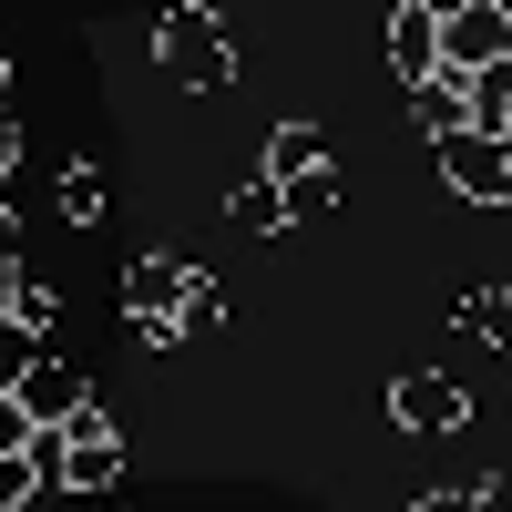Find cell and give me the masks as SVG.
I'll return each instance as SVG.
<instances>
[{
    "label": "cell",
    "mask_w": 512,
    "mask_h": 512,
    "mask_svg": "<svg viewBox=\"0 0 512 512\" xmlns=\"http://www.w3.org/2000/svg\"><path fill=\"white\" fill-rule=\"evenodd\" d=\"M195 277L205 267H185V256H134V267H123V318L144 328V349H175V318H185Z\"/></svg>",
    "instance_id": "1"
},
{
    "label": "cell",
    "mask_w": 512,
    "mask_h": 512,
    "mask_svg": "<svg viewBox=\"0 0 512 512\" xmlns=\"http://www.w3.org/2000/svg\"><path fill=\"white\" fill-rule=\"evenodd\" d=\"M154 41H164V72L175 82H195V93H216V82H236V41H226V11H175V21H154Z\"/></svg>",
    "instance_id": "2"
},
{
    "label": "cell",
    "mask_w": 512,
    "mask_h": 512,
    "mask_svg": "<svg viewBox=\"0 0 512 512\" xmlns=\"http://www.w3.org/2000/svg\"><path fill=\"white\" fill-rule=\"evenodd\" d=\"M390 420H400L410 441H451L461 420H472V390H461L451 369H400L390 379Z\"/></svg>",
    "instance_id": "3"
},
{
    "label": "cell",
    "mask_w": 512,
    "mask_h": 512,
    "mask_svg": "<svg viewBox=\"0 0 512 512\" xmlns=\"http://www.w3.org/2000/svg\"><path fill=\"white\" fill-rule=\"evenodd\" d=\"M441 175L472 195V205H512V134H492V123H472V134H441Z\"/></svg>",
    "instance_id": "4"
},
{
    "label": "cell",
    "mask_w": 512,
    "mask_h": 512,
    "mask_svg": "<svg viewBox=\"0 0 512 512\" xmlns=\"http://www.w3.org/2000/svg\"><path fill=\"white\" fill-rule=\"evenodd\" d=\"M113 472H123V441H113V420H103V410H82L72 431H62V472H52V482H62L72 502H93V492H113Z\"/></svg>",
    "instance_id": "5"
},
{
    "label": "cell",
    "mask_w": 512,
    "mask_h": 512,
    "mask_svg": "<svg viewBox=\"0 0 512 512\" xmlns=\"http://www.w3.org/2000/svg\"><path fill=\"white\" fill-rule=\"evenodd\" d=\"M441 62H451V72H502V62H512V11H502V0L451 11V21H441Z\"/></svg>",
    "instance_id": "6"
},
{
    "label": "cell",
    "mask_w": 512,
    "mask_h": 512,
    "mask_svg": "<svg viewBox=\"0 0 512 512\" xmlns=\"http://www.w3.org/2000/svg\"><path fill=\"white\" fill-rule=\"evenodd\" d=\"M441 21H451V11H431V0H400V11H390V72L410 82V93L451 72V62H441Z\"/></svg>",
    "instance_id": "7"
},
{
    "label": "cell",
    "mask_w": 512,
    "mask_h": 512,
    "mask_svg": "<svg viewBox=\"0 0 512 512\" xmlns=\"http://www.w3.org/2000/svg\"><path fill=\"white\" fill-rule=\"evenodd\" d=\"M21 410L41 420V431H72V420H82V410H93V390H82V379H72L62 359H41V369L21 379Z\"/></svg>",
    "instance_id": "8"
},
{
    "label": "cell",
    "mask_w": 512,
    "mask_h": 512,
    "mask_svg": "<svg viewBox=\"0 0 512 512\" xmlns=\"http://www.w3.org/2000/svg\"><path fill=\"white\" fill-rule=\"evenodd\" d=\"M410 103H420V123H431V144H441V134H472V123H482V82L472 72H441V82H420Z\"/></svg>",
    "instance_id": "9"
},
{
    "label": "cell",
    "mask_w": 512,
    "mask_h": 512,
    "mask_svg": "<svg viewBox=\"0 0 512 512\" xmlns=\"http://www.w3.org/2000/svg\"><path fill=\"white\" fill-rule=\"evenodd\" d=\"M318 164H328V134H318V123H277V134H267V164H256V175L297 185V175H318Z\"/></svg>",
    "instance_id": "10"
},
{
    "label": "cell",
    "mask_w": 512,
    "mask_h": 512,
    "mask_svg": "<svg viewBox=\"0 0 512 512\" xmlns=\"http://www.w3.org/2000/svg\"><path fill=\"white\" fill-rule=\"evenodd\" d=\"M226 216H236L246 236H277V226H297V216H287V185H277V175H246V185L226 195Z\"/></svg>",
    "instance_id": "11"
},
{
    "label": "cell",
    "mask_w": 512,
    "mask_h": 512,
    "mask_svg": "<svg viewBox=\"0 0 512 512\" xmlns=\"http://www.w3.org/2000/svg\"><path fill=\"white\" fill-rule=\"evenodd\" d=\"M62 226H103V205H113V185H103V164H62Z\"/></svg>",
    "instance_id": "12"
},
{
    "label": "cell",
    "mask_w": 512,
    "mask_h": 512,
    "mask_svg": "<svg viewBox=\"0 0 512 512\" xmlns=\"http://www.w3.org/2000/svg\"><path fill=\"white\" fill-rule=\"evenodd\" d=\"M41 359H52V338H41V328H21V318H0V400H11Z\"/></svg>",
    "instance_id": "13"
},
{
    "label": "cell",
    "mask_w": 512,
    "mask_h": 512,
    "mask_svg": "<svg viewBox=\"0 0 512 512\" xmlns=\"http://www.w3.org/2000/svg\"><path fill=\"white\" fill-rule=\"evenodd\" d=\"M461 328L492 338V349H512V287H472V297H461Z\"/></svg>",
    "instance_id": "14"
},
{
    "label": "cell",
    "mask_w": 512,
    "mask_h": 512,
    "mask_svg": "<svg viewBox=\"0 0 512 512\" xmlns=\"http://www.w3.org/2000/svg\"><path fill=\"white\" fill-rule=\"evenodd\" d=\"M216 328H226V287H216V277H195L185 318H175V349H195V338H216Z\"/></svg>",
    "instance_id": "15"
},
{
    "label": "cell",
    "mask_w": 512,
    "mask_h": 512,
    "mask_svg": "<svg viewBox=\"0 0 512 512\" xmlns=\"http://www.w3.org/2000/svg\"><path fill=\"white\" fill-rule=\"evenodd\" d=\"M328 205H338V175H328V164H318V175H297V185H287V216H297V226H318Z\"/></svg>",
    "instance_id": "16"
},
{
    "label": "cell",
    "mask_w": 512,
    "mask_h": 512,
    "mask_svg": "<svg viewBox=\"0 0 512 512\" xmlns=\"http://www.w3.org/2000/svg\"><path fill=\"white\" fill-rule=\"evenodd\" d=\"M11 318H21V328H41V338H52V287H41L31 267H21V308H11Z\"/></svg>",
    "instance_id": "17"
},
{
    "label": "cell",
    "mask_w": 512,
    "mask_h": 512,
    "mask_svg": "<svg viewBox=\"0 0 512 512\" xmlns=\"http://www.w3.org/2000/svg\"><path fill=\"white\" fill-rule=\"evenodd\" d=\"M0 277H21V216L0 205Z\"/></svg>",
    "instance_id": "18"
},
{
    "label": "cell",
    "mask_w": 512,
    "mask_h": 512,
    "mask_svg": "<svg viewBox=\"0 0 512 512\" xmlns=\"http://www.w3.org/2000/svg\"><path fill=\"white\" fill-rule=\"evenodd\" d=\"M410 512H482V492H420Z\"/></svg>",
    "instance_id": "19"
},
{
    "label": "cell",
    "mask_w": 512,
    "mask_h": 512,
    "mask_svg": "<svg viewBox=\"0 0 512 512\" xmlns=\"http://www.w3.org/2000/svg\"><path fill=\"white\" fill-rule=\"evenodd\" d=\"M11 164H21V123H11V103H0V185H11Z\"/></svg>",
    "instance_id": "20"
},
{
    "label": "cell",
    "mask_w": 512,
    "mask_h": 512,
    "mask_svg": "<svg viewBox=\"0 0 512 512\" xmlns=\"http://www.w3.org/2000/svg\"><path fill=\"white\" fill-rule=\"evenodd\" d=\"M482 492V512H512V482H472Z\"/></svg>",
    "instance_id": "21"
},
{
    "label": "cell",
    "mask_w": 512,
    "mask_h": 512,
    "mask_svg": "<svg viewBox=\"0 0 512 512\" xmlns=\"http://www.w3.org/2000/svg\"><path fill=\"white\" fill-rule=\"evenodd\" d=\"M144 11H154V21H175V11H195V0H144Z\"/></svg>",
    "instance_id": "22"
},
{
    "label": "cell",
    "mask_w": 512,
    "mask_h": 512,
    "mask_svg": "<svg viewBox=\"0 0 512 512\" xmlns=\"http://www.w3.org/2000/svg\"><path fill=\"white\" fill-rule=\"evenodd\" d=\"M0 93H11V52H0Z\"/></svg>",
    "instance_id": "23"
}]
</instances>
